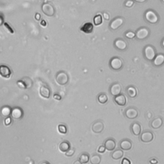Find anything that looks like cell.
Masks as SVG:
<instances>
[{
	"label": "cell",
	"mask_w": 164,
	"mask_h": 164,
	"mask_svg": "<svg viewBox=\"0 0 164 164\" xmlns=\"http://www.w3.org/2000/svg\"><path fill=\"white\" fill-rule=\"evenodd\" d=\"M110 65L112 69L119 71L123 68V61L122 59L119 57H113L110 60Z\"/></svg>",
	"instance_id": "6da1fadb"
},
{
	"label": "cell",
	"mask_w": 164,
	"mask_h": 164,
	"mask_svg": "<svg viewBox=\"0 0 164 164\" xmlns=\"http://www.w3.org/2000/svg\"><path fill=\"white\" fill-rule=\"evenodd\" d=\"M57 82L60 85H64L69 82V76L66 72L64 71H60L56 75Z\"/></svg>",
	"instance_id": "7a4b0ae2"
},
{
	"label": "cell",
	"mask_w": 164,
	"mask_h": 164,
	"mask_svg": "<svg viewBox=\"0 0 164 164\" xmlns=\"http://www.w3.org/2000/svg\"><path fill=\"white\" fill-rule=\"evenodd\" d=\"M145 20L151 24H156L159 21V16L153 10H149L145 14Z\"/></svg>",
	"instance_id": "3957f363"
},
{
	"label": "cell",
	"mask_w": 164,
	"mask_h": 164,
	"mask_svg": "<svg viewBox=\"0 0 164 164\" xmlns=\"http://www.w3.org/2000/svg\"><path fill=\"white\" fill-rule=\"evenodd\" d=\"M144 55L149 61H152L156 57V51L154 47L151 46H147L144 49Z\"/></svg>",
	"instance_id": "277c9868"
},
{
	"label": "cell",
	"mask_w": 164,
	"mask_h": 164,
	"mask_svg": "<svg viewBox=\"0 0 164 164\" xmlns=\"http://www.w3.org/2000/svg\"><path fill=\"white\" fill-rule=\"evenodd\" d=\"M42 11L45 15L49 17L53 16L54 14V12H55L53 6L51 4L47 3H44L42 5Z\"/></svg>",
	"instance_id": "5b68a950"
},
{
	"label": "cell",
	"mask_w": 164,
	"mask_h": 164,
	"mask_svg": "<svg viewBox=\"0 0 164 164\" xmlns=\"http://www.w3.org/2000/svg\"><path fill=\"white\" fill-rule=\"evenodd\" d=\"M141 141L144 143H149L153 141L154 138L153 133L150 131H144L141 133Z\"/></svg>",
	"instance_id": "8992f818"
},
{
	"label": "cell",
	"mask_w": 164,
	"mask_h": 164,
	"mask_svg": "<svg viewBox=\"0 0 164 164\" xmlns=\"http://www.w3.org/2000/svg\"><path fill=\"white\" fill-rule=\"evenodd\" d=\"M124 114L127 119H134L138 117V111L134 107H129L125 110Z\"/></svg>",
	"instance_id": "52a82bcc"
},
{
	"label": "cell",
	"mask_w": 164,
	"mask_h": 164,
	"mask_svg": "<svg viewBox=\"0 0 164 164\" xmlns=\"http://www.w3.org/2000/svg\"><path fill=\"white\" fill-rule=\"evenodd\" d=\"M149 35V30L146 28H141L138 29L135 34V37L139 40H144L146 39Z\"/></svg>",
	"instance_id": "ba28073f"
},
{
	"label": "cell",
	"mask_w": 164,
	"mask_h": 164,
	"mask_svg": "<svg viewBox=\"0 0 164 164\" xmlns=\"http://www.w3.org/2000/svg\"><path fill=\"white\" fill-rule=\"evenodd\" d=\"M121 91H122V86L119 83L112 84L110 87V93L114 97L120 94Z\"/></svg>",
	"instance_id": "9c48e42d"
},
{
	"label": "cell",
	"mask_w": 164,
	"mask_h": 164,
	"mask_svg": "<svg viewBox=\"0 0 164 164\" xmlns=\"http://www.w3.org/2000/svg\"><path fill=\"white\" fill-rule=\"evenodd\" d=\"M12 75V71L8 66L5 65H0V76L4 78H9Z\"/></svg>",
	"instance_id": "30bf717a"
},
{
	"label": "cell",
	"mask_w": 164,
	"mask_h": 164,
	"mask_svg": "<svg viewBox=\"0 0 164 164\" xmlns=\"http://www.w3.org/2000/svg\"><path fill=\"white\" fill-rule=\"evenodd\" d=\"M104 124L101 120H97L92 126V130L95 133H101L104 130Z\"/></svg>",
	"instance_id": "8fae6325"
},
{
	"label": "cell",
	"mask_w": 164,
	"mask_h": 164,
	"mask_svg": "<svg viewBox=\"0 0 164 164\" xmlns=\"http://www.w3.org/2000/svg\"><path fill=\"white\" fill-rule=\"evenodd\" d=\"M124 23V20L123 18L121 17H117L114 19L110 23V27L112 30H117L119 27L123 25V24Z\"/></svg>",
	"instance_id": "7c38bea8"
},
{
	"label": "cell",
	"mask_w": 164,
	"mask_h": 164,
	"mask_svg": "<svg viewBox=\"0 0 164 164\" xmlns=\"http://www.w3.org/2000/svg\"><path fill=\"white\" fill-rule=\"evenodd\" d=\"M104 146L105 149L109 151H113L116 147V142L113 138H108L104 143Z\"/></svg>",
	"instance_id": "4fadbf2b"
},
{
	"label": "cell",
	"mask_w": 164,
	"mask_h": 164,
	"mask_svg": "<svg viewBox=\"0 0 164 164\" xmlns=\"http://www.w3.org/2000/svg\"><path fill=\"white\" fill-rule=\"evenodd\" d=\"M119 147L122 150L128 151L132 148V142L129 139H123L119 142Z\"/></svg>",
	"instance_id": "5bb4252c"
},
{
	"label": "cell",
	"mask_w": 164,
	"mask_h": 164,
	"mask_svg": "<svg viewBox=\"0 0 164 164\" xmlns=\"http://www.w3.org/2000/svg\"><path fill=\"white\" fill-rule=\"evenodd\" d=\"M39 92H40V95L42 97V98H46V99L50 98V97L51 96L50 89L46 85H42L40 87Z\"/></svg>",
	"instance_id": "9a60e30c"
},
{
	"label": "cell",
	"mask_w": 164,
	"mask_h": 164,
	"mask_svg": "<svg viewBox=\"0 0 164 164\" xmlns=\"http://www.w3.org/2000/svg\"><path fill=\"white\" fill-rule=\"evenodd\" d=\"M131 131L134 135H140L141 133V125L138 122H134L131 126Z\"/></svg>",
	"instance_id": "2e32d148"
},
{
	"label": "cell",
	"mask_w": 164,
	"mask_h": 164,
	"mask_svg": "<svg viewBox=\"0 0 164 164\" xmlns=\"http://www.w3.org/2000/svg\"><path fill=\"white\" fill-rule=\"evenodd\" d=\"M163 124V120L161 117H156L151 122V126L153 129H159L162 127Z\"/></svg>",
	"instance_id": "e0dca14e"
},
{
	"label": "cell",
	"mask_w": 164,
	"mask_h": 164,
	"mask_svg": "<svg viewBox=\"0 0 164 164\" xmlns=\"http://www.w3.org/2000/svg\"><path fill=\"white\" fill-rule=\"evenodd\" d=\"M114 101L119 106H123L126 104V98L124 94H120L117 96H115Z\"/></svg>",
	"instance_id": "ac0fdd59"
},
{
	"label": "cell",
	"mask_w": 164,
	"mask_h": 164,
	"mask_svg": "<svg viewBox=\"0 0 164 164\" xmlns=\"http://www.w3.org/2000/svg\"><path fill=\"white\" fill-rule=\"evenodd\" d=\"M23 115V112L22 109L19 107H16L13 108V110H12L11 115L14 119H19L22 117Z\"/></svg>",
	"instance_id": "d6986e66"
},
{
	"label": "cell",
	"mask_w": 164,
	"mask_h": 164,
	"mask_svg": "<svg viewBox=\"0 0 164 164\" xmlns=\"http://www.w3.org/2000/svg\"><path fill=\"white\" fill-rule=\"evenodd\" d=\"M127 43L126 42L124 41L123 39H117L115 41V46L116 47V48L119 50L120 51H124L126 49L127 47Z\"/></svg>",
	"instance_id": "ffe728a7"
},
{
	"label": "cell",
	"mask_w": 164,
	"mask_h": 164,
	"mask_svg": "<svg viewBox=\"0 0 164 164\" xmlns=\"http://www.w3.org/2000/svg\"><path fill=\"white\" fill-rule=\"evenodd\" d=\"M164 64V54H159L155 57L153 60V64L156 66L159 67Z\"/></svg>",
	"instance_id": "44dd1931"
},
{
	"label": "cell",
	"mask_w": 164,
	"mask_h": 164,
	"mask_svg": "<svg viewBox=\"0 0 164 164\" xmlns=\"http://www.w3.org/2000/svg\"><path fill=\"white\" fill-rule=\"evenodd\" d=\"M124 156V152L121 149H115L113 151V153L111 155V157L113 160H119L122 159Z\"/></svg>",
	"instance_id": "7402d4cb"
},
{
	"label": "cell",
	"mask_w": 164,
	"mask_h": 164,
	"mask_svg": "<svg viewBox=\"0 0 164 164\" xmlns=\"http://www.w3.org/2000/svg\"><path fill=\"white\" fill-rule=\"evenodd\" d=\"M93 29H94V26L91 23H86L85 24H84L83 26L81 28L82 31L86 33H92L93 31Z\"/></svg>",
	"instance_id": "603a6c76"
},
{
	"label": "cell",
	"mask_w": 164,
	"mask_h": 164,
	"mask_svg": "<svg viewBox=\"0 0 164 164\" xmlns=\"http://www.w3.org/2000/svg\"><path fill=\"white\" fill-rule=\"evenodd\" d=\"M71 148L70 143L68 141H64L62 142L59 145V149L64 153H65L67 151H68Z\"/></svg>",
	"instance_id": "cb8c5ba5"
},
{
	"label": "cell",
	"mask_w": 164,
	"mask_h": 164,
	"mask_svg": "<svg viewBox=\"0 0 164 164\" xmlns=\"http://www.w3.org/2000/svg\"><path fill=\"white\" fill-rule=\"evenodd\" d=\"M126 92H127V95H128V96L130 97V98H135L137 95V89L134 87H132V86L127 87L126 89Z\"/></svg>",
	"instance_id": "d4e9b609"
},
{
	"label": "cell",
	"mask_w": 164,
	"mask_h": 164,
	"mask_svg": "<svg viewBox=\"0 0 164 164\" xmlns=\"http://www.w3.org/2000/svg\"><path fill=\"white\" fill-rule=\"evenodd\" d=\"M11 112H12L11 108L7 106L2 107L1 110H0V113H1L2 115L4 117H8L11 114Z\"/></svg>",
	"instance_id": "484cf974"
},
{
	"label": "cell",
	"mask_w": 164,
	"mask_h": 164,
	"mask_svg": "<svg viewBox=\"0 0 164 164\" xmlns=\"http://www.w3.org/2000/svg\"><path fill=\"white\" fill-rule=\"evenodd\" d=\"M101 161V156L98 154L93 155L90 159L91 164H100Z\"/></svg>",
	"instance_id": "4316f807"
},
{
	"label": "cell",
	"mask_w": 164,
	"mask_h": 164,
	"mask_svg": "<svg viewBox=\"0 0 164 164\" xmlns=\"http://www.w3.org/2000/svg\"><path fill=\"white\" fill-rule=\"evenodd\" d=\"M79 160H80L83 164L87 163L90 160V156L87 153H83L80 155L79 157Z\"/></svg>",
	"instance_id": "83f0119b"
},
{
	"label": "cell",
	"mask_w": 164,
	"mask_h": 164,
	"mask_svg": "<svg viewBox=\"0 0 164 164\" xmlns=\"http://www.w3.org/2000/svg\"><path fill=\"white\" fill-rule=\"evenodd\" d=\"M108 96L105 93H101L98 97V101L101 104H105L108 101Z\"/></svg>",
	"instance_id": "f1b7e54d"
},
{
	"label": "cell",
	"mask_w": 164,
	"mask_h": 164,
	"mask_svg": "<svg viewBox=\"0 0 164 164\" xmlns=\"http://www.w3.org/2000/svg\"><path fill=\"white\" fill-rule=\"evenodd\" d=\"M94 24L95 26H99L103 22V17L101 15L98 14L94 17Z\"/></svg>",
	"instance_id": "f546056e"
},
{
	"label": "cell",
	"mask_w": 164,
	"mask_h": 164,
	"mask_svg": "<svg viewBox=\"0 0 164 164\" xmlns=\"http://www.w3.org/2000/svg\"><path fill=\"white\" fill-rule=\"evenodd\" d=\"M24 83H25V85L26 87V89H28L30 87H31L32 85V80L28 77H25L23 78L21 80Z\"/></svg>",
	"instance_id": "4dcf8cb0"
},
{
	"label": "cell",
	"mask_w": 164,
	"mask_h": 164,
	"mask_svg": "<svg viewBox=\"0 0 164 164\" xmlns=\"http://www.w3.org/2000/svg\"><path fill=\"white\" fill-rule=\"evenodd\" d=\"M58 130L62 134H66L68 132V128L64 124H59L58 126Z\"/></svg>",
	"instance_id": "1f68e13d"
},
{
	"label": "cell",
	"mask_w": 164,
	"mask_h": 164,
	"mask_svg": "<svg viewBox=\"0 0 164 164\" xmlns=\"http://www.w3.org/2000/svg\"><path fill=\"white\" fill-rule=\"evenodd\" d=\"M125 36H126V37L127 39H132L135 37V33L133 32H127L125 34Z\"/></svg>",
	"instance_id": "d6a6232c"
},
{
	"label": "cell",
	"mask_w": 164,
	"mask_h": 164,
	"mask_svg": "<svg viewBox=\"0 0 164 164\" xmlns=\"http://www.w3.org/2000/svg\"><path fill=\"white\" fill-rule=\"evenodd\" d=\"M75 148H70L68 151H67L65 152V155L67 156H72L75 154Z\"/></svg>",
	"instance_id": "836d02e7"
},
{
	"label": "cell",
	"mask_w": 164,
	"mask_h": 164,
	"mask_svg": "<svg viewBox=\"0 0 164 164\" xmlns=\"http://www.w3.org/2000/svg\"><path fill=\"white\" fill-rule=\"evenodd\" d=\"M17 85L19 86L20 88H21V89H26V85H25V83H24L21 80H19V81H17Z\"/></svg>",
	"instance_id": "e575fe53"
},
{
	"label": "cell",
	"mask_w": 164,
	"mask_h": 164,
	"mask_svg": "<svg viewBox=\"0 0 164 164\" xmlns=\"http://www.w3.org/2000/svg\"><path fill=\"white\" fill-rule=\"evenodd\" d=\"M134 4V2H133L132 0H127V1L125 3V6L127 7H131Z\"/></svg>",
	"instance_id": "d590c367"
},
{
	"label": "cell",
	"mask_w": 164,
	"mask_h": 164,
	"mask_svg": "<svg viewBox=\"0 0 164 164\" xmlns=\"http://www.w3.org/2000/svg\"><path fill=\"white\" fill-rule=\"evenodd\" d=\"M105 150H106V149H105L104 145H101V146L99 147L98 151V153H103L105 151Z\"/></svg>",
	"instance_id": "8d00e7d4"
},
{
	"label": "cell",
	"mask_w": 164,
	"mask_h": 164,
	"mask_svg": "<svg viewBox=\"0 0 164 164\" xmlns=\"http://www.w3.org/2000/svg\"><path fill=\"white\" fill-rule=\"evenodd\" d=\"M4 26H5V27L6 28H7V29H8V30H9V31L10 32H11V33H14V30H13L12 29V28L10 27V26L9 25V24H8V23H4Z\"/></svg>",
	"instance_id": "74e56055"
},
{
	"label": "cell",
	"mask_w": 164,
	"mask_h": 164,
	"mask_svg": "<svg viewBox=\"0 0 164 164\" xmlns=\"http://www.w3.org/2000/svg\"><path fill=\"white\" fill-rule=\"evenodd\" d=\"M121 164H131V162L130 161L129 159H126V158H124V159H123Z\"/></svg>",
	"instance_id": "f35d334b"
},
{
	"label": "cell",
	"mask_w": 164,
	"mask_h": 164,
	"mask_svg": "<svg viewBox=\"0 0 164 164\" xmlns=\"http://www.w3.org/2000/svg\"><path fill=\"white\" fill-rule=\"evenodd\" d=\"M11 119L10 117H7L5 120V124L9 125L11 123Z\"/></svg>",
	"instance_id": "ab89813d"
},
{
	"label": "cell",
	"mask_w": 164,
	"mask_h": 164,
	"mask_svg": "<svg viewBox=\"0 0 164 164\" xmlns=\"http://www.w3.org/2000/svg\"><path fill=\"white\" fill-rule=\"evenodd\" d=\"M53 98H54V99H55L57 100H61V99H62V97L60 96L59 94H54Z\"/></svg>",
	"instance_id": "60d3db41"
},
{
	"label": "cell",
	"mask_w": 164,
	"mask_h": 164,
	"mask_svg": "<svg viewBox=\"0 0 164 164\" xmlns=\"http://www.w3.org/2000/svg\"><path fill=\"white\" fill-rule=\"evenodd\" d=\"M35 18L36 20L40 21V14H39V13L36 14H35Z\"/></svg>",
	"instance_id": "b9f144b4"
},
{
	"label": "cell",
	"mask_w": 164,
	"mask_h": 164,
	"mask_svg": "<svg viewBox=\"0 0 164 164\" xmlns=\"http://www.w3.org/2000/svg\"><path fill=\"white\" fill-rule=\"evenodd\" d=\"M149 162H150V163H151V164H156V163H158V161H157V160L153 159H151V160L149 161Z\"/></svg>",
	"instance_id": "7bdbcfd3"
},
{
	"label": "cell",
	"mask_w": 164,
	"mask_h": 164,
	"mask_svg": "<svg viewBox=\"0 0 164 164\" xmlns=\"http://www.w3.org/2000/svg\"><path fill=\"white\" fill-rule=\"evenodd\" d=\"M103 16H104V18L106 20H108L109 18H110V16H109L107 13H104L103 14Z\"/></svg>",
	"instance_id": "ee69618b"
},
{
	"label": "cell",
	"mask_w": 164,
	"mask_h": 164,
	"mask_svg": "<svg viewBox=\"0 0 164 164\" xmlns=\"http://www.w3.org/2000/svg\"><path fill=\"white\" fill-rule=\"evenodd\" d=\"M40 25H42V26H46V25H47V23H46V22L44 21V20H42V21H41V23H40Z\"/></svg>",
	"instance_id": "f6af8a7d"
},
{
	"label": "cell",
	"mask_w": 164,
	"mask_h": 164,
	"mask_svg": "<svg viewBox=\"0 0 164 164\" xmlns=\"http://www.w3.org/2000/svg\"><path fill=\"white\" fill-rule=\"evenodd\" d=\"M135 1L136 2H138V3H142L145 2V1H146V0H135Z\"/></svg>",
	"instance_id": "bcb514c9"
},
{
	"label": "cell",
	"mask_w": 164,
	"mask_h": 164,
	"mask_svg": "<svg viewBox=\"0 0 164 164\" xmlns=\"http://www.w3.org/2000/svg\"><path fill=\"white\" fill-rule=\"evenodd\" d=\"M73 164H83L80 160H76V161H75L74 163H73Z\"/></svg>",
	"instance_id": "7dc6e473"
},
{
	"label": "cell",
	"mask_w": 164,
	"mask_h": 164,
	"mask_svg": "<svg viewBox=\"0 0 164 164\" xmlns=\"http://www.w3.org/2000/svg\"><path fill=\"white\" fill-rule=\"evenodd\" d=\"M39 164H50V163L48 162H47V161H42Z\"/></svg>",
	"instance_id": "c3c4849f"
},
{
	"label": "cell",
	"mask_w": 164,
	"mask_h": 164,
	"mask_svg": "<svg viewBox=\"0 0 164 164\" xmlns=\"http://www.w3.org/2000/svg\"><path fill=\"white\" fill-rule=\"evenodd\" d=\"M162 46L164 47V39H163V40H162Z\"/></svg>",
	"instance_id": "681fc988"
},
{
	"label": "cell",
	"mask_w": 164,
	"mask_h": 164,
	"mask_svg": "<svg viewBox=\"0 0 164 164\" xmlns=\"http://www.w3.org/2000/svg\"><path fill=\"white\" fill-rule=\"evenodd\" d=\"M162 1L163 3H164V0H162Z\"/></svg>",
	"instance_id": "f907efd6"
}]
</instances>
